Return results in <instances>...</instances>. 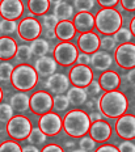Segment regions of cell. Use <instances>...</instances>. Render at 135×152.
Wrapping results in <instances>:
<instances>
[{
	"instance_id": "cell-52",
	"label": "cell",
	"mask_w": 135,
	"mask_h": 152,
	"mask_svg": "<svg viewBox=\"0 0 135 152\" xmlns=\"http://www.w3.org/2000/svg\"><path fill=\"white\" fill-rule=\"evenodd\" d=\"M87 106L88 107H93V106H95V101H93V100H90V101H87Z\"/></svg>"
},
{
	"instance_id": "cell-51",
	"label": "cell",
	"mask_w": 135,
	"mask_h": 152,
	"mask_svg": "<svg viewBox=\"0 0 135 152\" xmlns=\"http://www.w3.org/2000/svg\"><path fill=\"white\" fill-rule=\"evenodd\" d=\"M128 30L131 31L133 37H135V16L130 20V23H128Z\"/></svg>"
},
{
	"instance_id": "cell-34",
	"label": "cell",
	"mask_w": 135,
	"mask_h": 152,
	"mask_svg": "<svg viewBox=\"0 0 135 152\" xmlns=\"http://www.w3.org/2000/svg\"><path fill=\"white\" fill-rule=\"evenodd\" d=\"M15 110L12 106L7 102H0V123H5L7 125L9 119L13 117Z\"/></svg>"
},
{
	"instance_id": "cell-35",
	"label": "cell",
	"mask_w": 135,
	"mask_h": 152,
	"mask_svg": "<svg viewBox=\"0 0 135 152\" xmlns=\"http://www.w3.org/2000/svg\"><path fill=\"white\" fill-rule=\"evenodd\" d=\"M21 151H23V147L17 140H13V139L4 140L0 143V152H21Z\"/></svg>"
},
{
	"instance_id": "cell-39",
	"label": "cell",
	"mask_w": 135,
	"mask_h": 152,
	"mask_svg": "<svg viewBox=\"0 0 135 152\" xmlns=\"http://www.w3.org/2000/svg\"><path fill=\"white\" fill-rule=\"evenodd\" d=\"M79 147L81 148V150H84V151L92 152V151H95V148H96V142L87 134V135H84V137L80 138Z\"/></svg>"
},
{
	"instance_id": "cell-27",
	"label": "cell",
	"mask_w": 135,
	"mask_h": 152,
	"mask_svg": "<svg viewBox=\"0 0 135 152\" xmlns=\"http://www.w3.org/2000/svg\"><path fill=\"white\" fill-rule=\"evenodd\" d=\"M30 50H32V54L36 56H45L46 54L50 51V45L47 42V39L45 38H37L30 42Z\"/></svg>"
},
{
	"instance_id": "cell-33",
	"label": "cell",
	"mask_w": 135,
	"mask_h": 152,
	"mask_svg": "<svg viewBox=\"0 0 135 152\" xmlns=\"http://www.w3.org/2000/svg\"><path fill=\"white\" fill-rule=\"evenodd\" d=\"M15 66L9 62H0V81L5 83V81L11 80L12 72H13Z\"/></svg>"
},
{
	"instance_id": "cell-4",
	"label": "cell",
	"mask_w": 135,
	"mask_h": 152,
	"mask_svg": "<svg viewBox=\"0 0 135 152\" xmlns=\"http://www.w3.org/2000/svg\"><path fill=\"white\" fill-rule=\"evenodd\" d=\"M123 24L121 12L115 8H101L95 16V28L104 36H113Z\"/></svg>"
},
{
	"instance_id": "cell-23",
	"label": "cell",
	"mask_w": 135,
	"mask_h": 152,
	"mask_svg": "<svg viewBox=\"0 0 135 152\" xmlns=\"http://www.w3.org/2000/svg\"><path fill=\"white\" fill-rule=\"evenodd\" d=\"M30 96L26 92H16L9 99V105L17 113H25L29 110Z\"/></svg>"
},
{
	"instance_id": "cell-14",
	"label": "cell",
	"mask_w": 135,
	"mask_h": 152,
	"mask_svg": "<svg viewBox=\"0 0 135 152\" xmlns=\"http://www.w3.org/2000/svg\"><path fill=\"white\" fill-rule=\"evenodd\" d=\"M76 47L81 53L93 54L100 49V37L93 30L80 33V36L76 38Z\"/></svg>"
},
{
	"instance_id": "cell-7",
	"label": "cell",
	"mask_w": 135,
	"mask_h": 152,
	"mask_svg": "<svg viewBox=\"0 0 135 152\" xmlns=\"http://www.w3.org/2000/svg\"><path fill=\"white\" fill-rule=\"evenodd\" d=\"M114 62L122 69H131L135 67V43L127 42L118 45L114 49Z\"/></svg>"
},
{
	"instance_id": "cell-16",
	"label": "cell",
	"mask_w": 135,
	"mask_h": 152,
	"mask_svg": "<svg viewBox=\"0 0 135 152\" xmlns=\"http://www.w3.org/2000/svg\"><path fill=\"white\" fill-rule=\"evenodd\" d=\"M88 135L96 142V143H105L112 137V126L109 122L100 119V121L92 122L88 130Z\"/></svg>"
},
{
	"instance_id": "cell-18",
	"label": "cell",
	"mask_w": 135,
	"mask_h": 152,
	"mask_svg": "<svg viewBox=\"0 0 135 152\" xmlns=\"http://www.w3.org/2000/svg\"><path fill=\"white\" fill-rule=\"evenodd\" d=\"M113 62L112 54L108 51H104V50H97L93 54H90V66L93 67V69L100 72H104L106 69H110Z\"/></svg>"
},
{
	"instance_id": "cell-11",
	"label": "cell",
	"mask_w": 135,
	"mask_h": 152,
	"mask_svg": "<svg viewBox=\"0 0 135 152\" xmlns=\"http://www.w3.org/2000/svg\"><path fill=\"white\" fill-rule=\"evenodd\" d=\"M70 79V83L74 87H80L85 88L90 81L93 80V69L89 66H83V64H76L70 69V74L67 75Z\"/></svg>"
},
{
	"instance_id": "cell-2",
	"label": "cell",
	"mask_w": 135,
	"mask_h": 152,
	"mask_svg": "<svg viewBox=\"0 0 135 152\" xmlns=\"http://www.w3.org/2000/svg\"><path fill=\"white\" fill-rule=\"evenodd\" d=\"M62 122H63L62 130H64V132L70 138H81L87 135L90 126L88 114L80 109H74L67 112L62 118Z\"/></svg>"
},
{
	"instance_id": "cell-21",
	"label": "cell",
	"mask_w": 135,
	"mask_h": 152,
	"mask_svg": "<svg viewBox=\"0 0 135 152\" xmlns=\"http://www.w3.org/2000/svg\"><path fill=\"white\" fill-rule=\"evenodd\" d=\"M17 51V42L9 36L0 37V61L8 62L15 58Z\"/></svg>"
},
{
	"instance_id": "cell-43",
	"label": "cell",
	"mask_w": 135,
	"mask_h": 152,
	"mask_svg": "<svg viewBox=\"0 0 135 152\" xmlns=\"http://www.w3.org/2000/svg\"><path fill=\"white\" fill-rule=\"evenodd\" d=\"M41 152H64V150L62 145H59L56 143H50V144H46L41 150Z\"/></svg>"
},
{
	"instance_id": "cell-25",
	"label": "cell",
	"mask_w": 135,
	"mask_h": 152,
	"mask_svg": "<svg viewBox=\"0 0 135 152\" xmlns=\"http://www.w3.org/2000/svg\"><path fill=\"white\" fill-rule=\"evenodd\" d=\"M53 12H54L53 15H54L59 21L71 20V18L74 17V5H71L70 3H67V1H61L54 5Z\"/></svg>"
},
{
	"instance_id": "cell-46",
	"label": "cell",
	"mask_w": 135,
	"mask_h": 152,
	"mask_svg": "<svg viewBox=\"0 0 135 152\" xmlns=\"http://www.w3.org/2000/svg\"><path fill=\"white\" fill-rule=\"evenodd\" d=\"M93 152H119L118 148L113 144H101L100 147L95 148Z\"/></svg>"
},
{
	"instance_id": "cell-54",
	"label": "cell",
	"mask_w": 135,
	"mask_h": 152,
	"mask_svg": "<svg viewBox=\"0 0 135 152\" xmlns=\"http://www.w3.org/2000/svg\"><path fill=\"white\" fill-rule=\"evenodd\" d=\"M66 147H74V142L72 140H70V142H66Z\"/></svg>"
},
{
	"instance_id": "cell-36",
	"label": "cell",
	"mask_w": 135,
	"mask_h": 152,
	"mask_svg": "<svg viewBox=\"0 0 135 152\" xmlns=\"http://www.w3.org/2000/svg\"><path fill=\"white\" fill-rule=\"evenodd\" d=\"M95 4V0H74V8H76L77 12H90Z\"/></svg>"
},
{
	"instance_id": "cell-49",
	"label": "cell",
	"mask_w": 135,
	"mask_h": 152,
	"mask_svg": "<svg viewBox=\"0 0 135 152\" xmlns=\"http://www.w3.org/2000/svg\"><path fill=\"white\" fill-rule=\"evenodd\" d=\"M88 117H89L90 123L96 122V121H100V119H104V115L100 112L99 113H90V114H88Z\"/></svg>"
},
{
	"instance_id": "cell-10",
	"label": "cell",
	"mask_w": 135,
	"mask_h": 152,
	"mask_svg": "<svg viewBox=\"0 0 135 152\" xmlns=\"http://www.w3.org/2000/svg\"><path fill=\"white\" fill-rule=\"evenodd\" d=\"M38 127L46 137H55L63 129L62 117L58 113H54V112H49L43 114L38 119Z\"/></svg>"
},
{
	"instance_id": "cell-45",
	"label": "cell",
	"mask_w": 135,
	"mask_h": 152,
	"mask_svg": "<svg viewBox=\"0 0 135 152\" xmlns=\"http://www.w3.org/2000/svg\"><path fill=\"white\" fill-rule=\"evenodd\" d=\"M101 8H114L118 5L119 0H95Z\"/></svg>"
},
{
	"instance_id": "cell-30",
	"label": "cell",
	"mask_w": 135,
	"mask_h": 152,
	"mask_svg": "<svg viewBox=\"0 0 135 152\" xmlns=\"http://www.w3.org/2000/svg\"><path fill=\"white\" fill-rule=\"evenodd\" d=\"M113 38H114L115 43L118 45H122V43H127V42H131V38H133V34L131 31L128 30V28H123L121 26L119 29L113 34Z\"/></svg>"
},
{
	"instance_id": "cell-31",
	"label": "cell",
	"mask_w": 135,
	"mask_h": 152,
	"mask_svg": "<svg viewBox=\"0 0 135 152\" xmlns=\"http://www.w3.org/2000/svg\"><path fill=\"white\" fill-rule=\"evenodd\" d=\"M32 56H33V54H32V50H30L29 45H20V46H17V51H16L15 58H16V61L18 63L28 62L30 58H32Z\"/></svg>"
},
{
	"instance_id": "cell-19",
	"label": "cell",
	"mask_w": 135,
	"mask_h": 152,
	"mask_svg": "<svg viewBox=\"0 0 135 152\" xmlns=\"http://www.w3.org/2000/svg\"><path fill=\"white\" fill-rule=\"evenodd\" d=\"M99 84L101 87V91L109 92V91H115L121 85V76L113 69H106L100 74L99 76Z\"/></svg>"
},
{
	"instance_id": "cell-38",
	"label": "cell",
	"mask_w": 135,
	"mask_h": 152,
	"mask_svg": "<svg viewBox=\"0 0 135 152\" xmlns=\"http://www.w3.org/2000/svg\"><path fill=\"white\" fill-rule=\"evenodd\" d=\"M59 23V20L55 17L54 15L46 13L42 16V21H41V25H42V29H55L56 24Z\"/></svg>"
},
{
	"instance_id": "cell-3",
	"label": "cell",
	"mask_w": 135,
	"mask_h": 152,
	"mask_svg": "<svg viewBox=\"0 0 135 152\" xmlns=\"http://www.w3.org/2000/svg\"><path fill=\"white\" fill-rule=\"evenodd\" d=\"M11 84L17 92H29L38 83V75L29 63H18L15 66L11 76Z\"/></svg>"
},
{
	"instance_id": "cell-28",
	"label": "cell",
	"mask_w": 135,
	"mask_h": 152,
	"mask_svg": "<svg viewBox=\"0 0 135 152\" xmlns=\"http://www.w3.org/2000/svg\"><path fill=\"white\" fill-rule=\"evenodd\" d=\"M46 140H47V137L41 131L39 127H33L32 131H30V134H29V137H28V142H29V144L37 145V147H38V145L45 144Z\"/></svg>"
},
{
	"instance_id": "cell-15",
	"label": "cell",
	"mask_w": 135,
	"mask_h": 152,
	"mask_svg": "<svg viewBox=\"0 0 135 152\" xmlns=\"http://www.w3.org/2000/svg\"><path fill=\"white\" fill-rule=\"evenodd\" d=\"M24 9L21 0H0V16L4 20L16 21L23 16Z\"/></svg>"
},
{
	"instance_id": "cell-47",
	"label": "cell",
	"mask_w": 135,
	"mask_h": 152,
	"mask_svg": "<svg viewBox=\"0 0 135 152\" xmlns=\"http://www.w3.org/2000/svg\"><path fill=\"white\" fill-rule=\"evenodd\" d=\"M126 80L128 81V84L135 87V67L128 69V72L126 74Z\"/></svg>"
},
{
	"instance_id": "cell-41",
	"label": "cell",
	"mask_w": 135,
	"mask_h": 152,
	"mask_svg": "<svg viewBox=\"0 0 135 152\" xmlns=\"http://www.w3.org/2000/svg\"><path fill=\"white\" fill-rule=\"evenodd\" d=\"M117 148L119 152H135V143L131 140H123L118 144Z\"/></svg>"
},
{
	"instance_id": "cell-40",
	"label": "cell",
	"mask_w": 135,
	"mask_h": 152,
	"mask_svg": "<svg viewBox=\"0 0 135 152\" xmlns=\"http://www.w3.org/2000/svg\"><path fill=\"white\" fill-rule=\"evenodd\" d=\"M84 89H85L88 96H90V99H92V97L99 96V94L101 93V87H100L99 81H96V80H92L85 88H84Z\"/></svg>"
},
{
	"instance_id": "cell-9",
	"label": "cell",
	"mask_w": 135,
	"mask_h": 152,
	"mask_svg": "<svg viewBox=\"0 0 135 152\" xmlns=\"http://www.w3.org/2000/svg\"><path fill=\"white\" fill-rule=\"evenodd\" d=\"M53 109V96L47 91H37L30 96L29 110L36 115H43V114L51 112Z\"/></svg>"
},
{
	"instance_id": "cell-48",
	"label": "cell",
	"mask_w": 135,
	"mask_h": 152,
	"mask_svg": "<svg viewBox=\"0 0 135 152\" xmlns=\"http://www.w3.org/2000/svg\"><path fill=\"white\" fill-rule=\"evenodd\" d=\"M42 33L46 37V39H55L56 38L54 29H42Z\"/></svg>"
},
{
	"instance_id": "cell-12",
	"label": "cell",
	"mask_w": 135,
	"mask_h": 152,
	"mask_svg": "<svg viewBox=\"0 0 135 152\" xmlns=\"http://www.w3.org/2000/svg\"><path fill=\"white\" fill-rule=\"evenodd\" d=\"M115 132L121 139L125 140H133L135 139V115L126 114L118 117L114 125Z\"/></svg>"
},
{
	"instance_id": "cell-24",
	"label": "cell",
	"mask_w": 135,
	"mask_h": 152,
	"mask_svg": "<svg viewBox=\"0 0 135 152\" xmlns=\"http://www.w3.org/2000/svg\"><path fill=\"white\" fill-rule=\"evenodd\" d=\"M66 96H67L68 101H70V105L75 106V107H79L81 105L87 102V99H88V94L84 88H80V87H70L68 91L66 92Z\"/></svg>"
},
{
	"instance_id": "cell-26",
	"label": "cell",
	"mask_w": 135,
	"mask_h": 152,
	"mask_svg": "<svg viewBox=\"0 0 135 152\" xmlns=\"http://www.w3.org/2000/svg\"><path fill=\"white\" fill-rule=\"evenodd\" d=\"M28 9L33 16H43L49 12V0H28Z\"/></svg>"
},
{
	"instance_id": "cell-13",
	"label": "cell",
	"mask_w": 135,
	"mask_h": 152,
	"mask_svg": "<svg viewBox=\"0 0 135 152\" xmlns=\"http://www.w3.org/2000/svg\"><path fill=\"white\" fill-rule=\"evenodd\" d=\"M70 79L67 75L62 74V72H55V74L50 75L49 77H46L43 85L53 94H64L70 88Z\"/></svg>"
},
{
	"instance_id": "cell-42",
	"label": "cell",
	"mask_w": 135,
	"mask_h": 152,
	"mask_svg": "<svg viewBox=\"0 0 135 152\" xmlns=\"http://www.w3.org/2000/svg\"><path fill=\"white\" fill-rule=\"evenodd\" d=\"M119 8L126 12H135V0H119Z\"/></svg>"
},
{
	"instance_id": "cell-8",
	"label": "cell",
	"mask_w": 135,
	"mask_h": 152,
	"mask_svg": "<svg viewBox=\"0 0 135 152\" xmlns=\"http://www.w3.org/2000/svg\"><path fill=\"white\" fill-rule=\"evenodd\" d=\"M17 33L20 39L25 42H32V41L39 38L42 34V25L34 17H25L17 25Z\"/></svg>"
},
{
	"instance_id": "cell-1",
	"label": "cell",
	"mask_w": 135,
	"mask_h": 152,
	"mask_svg": "<svg viewBox=\"0 0 135 152\" xmlns=\"http://www.w3.org/2000/svg\"><path fill=\"white\" fill-rule=\"evenodd\" d=\"M128 107L127 97L123 92L115 89L104 92L97 99V109L106 118H115L123 115Z\"/></svg>"
},
{
	"instance_id": "cell-56",
	"label": "cell",
	"mask_w": 135,
	"mask_h": 152,
	"mask_svg": "<svg viewBox=\"0 0 135 152\" xmlns=\"http://www.w3.org/2000/svg\"><path fill=\"white\" fill-rule=\"evenodd\" d=\"M71 152H88V151H84V150H81V148H79V150H72Z\"/></svg>"
},
{
	"instance_id": "cell-22",
	"label": "cell",
	"mask_w": 135,
	"mask_h": 152,
	"mask_svg": "<svg viewBox=\"0 0 135 152\" xmlns=\"http://www.w3.org/2000/svg\"><path fill=\"white\" fill-rule=\"evenodd\" d=\"M54 31H55L56 38H58L61 42H63V41H71L72 38H75V36H76V33H77L71 20L59 21V23L56 24Z\"/></svg>"
},
{
	"instance_id": "cell-57",
	"label": "cell",
	"mask_w": 135,
	"mask_h": 152,
	"mask_svg": "<svg viewBox=\"0 0 135 152\" xmlns=\"http://www.w3.org/2000/svg\"><path fill=\"white\" fill-rule=\"evenodd\" d=\"M66 1H74V0H66Z\"/></svg>"
},
{
	"instance_id": "cell-5",
	"label": "cell",
	"mask_w": 135,
	"mask_h": 152,
	"mask_svg": "<svg viewBox=\"0 0 135 152\" xmlns=\"http://www.w3.org/2000/svg\"><path fill=\"white\" fill-rule=\"evenodd\" d=\"M32 129H33L32 122H30V119L28 117L23 115V114H16L8 121L5 130H7V134L9 135L11 139L17 142H23L28 139Z\"/></svg>"
},
{
	"instance_id": "cell-44",
	"label": "cell",
	"mask_w": 135,
	"mask_h": 152,
	"mask_svg": "<svg viewBox=\"0 0 135 152\" xmlns=\"http://www.w3.org/2000/svg\"><path fill=\"white\" fill-rule=\"evenodd\" d=\"M77 64H83V66H89L90 64V55L85 53H79L76 58Z\"/></svg>"
},
{
	"instance_id": "cell-53",
	"label": "cell",
	"mask_w": 135,
	"mask_h": 152,
	"mask_svg": "<svg viewBox=\"0 0 135 152\" xmlns=\"http://www.w3.org/2000/svg\"><path fill=\"white\" fill-rule=\"evenodd\" d=\"M61 1H63V0H49V3L50 4H58V3H61Z\"/></svg>"
},
{
	"instance_id": "cell-17",
	"label": "cell",
	"mask_w": 135,
	"mask_h": 152,
	"mask_svg": "<svg viewBox=\"0 0 135 152\" xmlns=\"http://www.w3.org/2000/svg\"><path fill=\"white\" fill-rule=\"evenodd\" d=\"M34 69H36L37 75L42 76V77H49L50 75L55 74L56 68H58V63L55 62V59L53 56L45 55V56H39L36 59L34 62Z\"/></svg>"
},
{
	"instance_id": "cell-37",
	"label": "cell",
	"mask_w": 135,
	"mask_h": 152,
	"mask_svg": "<svg viewBox=\"0 0 135 152\" xmlns=\"http://www.w3.org/2000/svg\"><path fill=\"white\" fill-rule=\"evenodd\" d=\"M100 50H104V51H114V49L117 47V43H115L113 36H104L101 39H100Z\"/></svg>"
},
{
	"instance_id": "cell-58",
	"label": "cell",
	"mask_w": 135,
	"mask_h": 152,
	"mask_svg": "<svg viewBox=\"0 0 135 152\" xmlns=\"http://www.w3.org/2000/svg\"><path fill=\"white\" fill-rule=\"evenodd\" d=\"M21 1H23V0H21Z\"/></svg>"
},
{
	"instance_id": "cell-6",
	"label": "cell",
	"mask_w": 135,
	"mask_h": 152,
	"mask_svg": "<svg viewBox=\"0 0 135 152\" xmlns=\"http://www.w3.org/2000/svg\"><path fill=\"white\" fill-rule=\"evenodd\" d=\"M77 54H79V50L76 45H74L71 41H63L55 45L53 50V58L62 67H70L76 63Z\"/></svg>"
},
{
	"instance_id": "cell-20",
	"label": "cell",
	"mask_w": 135,
	"mask_h": 152,
	"mask_svg": "<svg viewBox=\"0 0 135 152\" xmlns=\"http://www.w3.org/2000/svg\"><path fill=\"white\" fill-rule=\"evenodd\" d=\"M72 24L79 33L90 31L95 28V16L90 12H77L72 17Z\"/></svg>"
},
{
	"instance_id": "cell-55",
	"label": "cell",
	"mask_w": 135,
	"mask_h": 152,
	"mask_svg": "<svg viewBox=\"0 0 135 152\" xmlns=\"http://www.w3.org/2000/svg\"><path fill=\"white\" fill-rule=\"evenodd\" d=\"M3 96H4V93H3V89H1V87H0V102H1V100H3Z\"/></svg>"
},
{
	"instance_id": "cell-29",
	"label": "cell",
	"mask_w": 135,
	"mask_h": 152,
	"mask_svg": "<svg viewBox=\"0 0 135 152\" xmlns=\"http://www.w3.org/2000/svg\"><path fill=\"white\" fill-rule=\"evenodd\" d=\"M70 107V101H68L66 94H55L53 97V109L56 113H62Z\"/></svg>"
},
{
	"instance_id": "cell-50",
	"label": "cell",
	"mask_w": 135,
	"mask_h": 152,
	"mask_svg": "<svg viewBox=\"0 0 135 152\" xmlns=\"http://www.w3.org/2000/svg\"><path fill=\"white\" fill-rule=\"evenodd\" d=\"M21 152H41V150H38L37 145H33V144H26L23 147V151Z\"/></svg>"
},
{
	"instance_id": "cell-59",
	"label": "cell",
	"mask_w": 135,
	"mask_h": 152,
	"mask_svg": "<svg viewBox=\"0 0 135 152\" xmlns=\"http://www.w3.org/2000/svg\"><path fill=\"white\" fill-rule=\"evenodd\" d=\"M0 62H1V61H0Z\"/></svg>"
},
{
	"instance_id": "cell-32",
	"label": "cell",
	"mask_w": 135,
	"mask_h": 152,
	"mask_svg": "<svg viewBox=\"0 0 135 152\" xmlns=\"http://www.w3.org/2000/svg\"><path fill=\"white\" fill-rule=\"evenodd\" d=\"M15 31H17V21L4 20V18L0 20V33L3 36H9V34H13Z\"/></svg>"
}]
</instances>
